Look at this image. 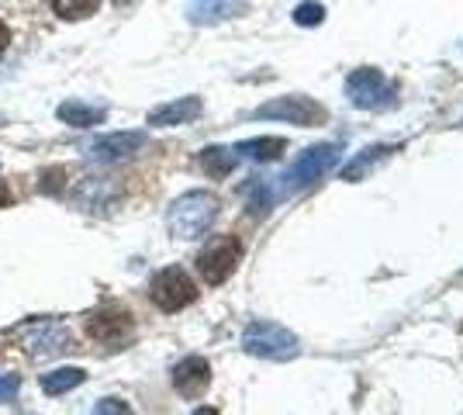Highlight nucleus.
<instances>
[{
  "instance_id": "obj_17",
  "label": "nucleus",
  "mask_w": 463,
  "mask_h": 415,
  "mask_svg": "<svg viewBox=\"0 0 463 415\" xmlns=\"http://www.w3.org/2000/svg\"><path fill=\"white\" fill-rule=\"evenodd\" d=\"M391 153H398L394 146H370V149H363L360 156H353L346 166H342V181H360L366 170H374L377 163H384Z\"/></svg>"
},
{
  "instance_id": "obj_6",
  "label": "nucleus",
  "mask_w": 463,
  "mask_h": 415,
  "mask_svg": "<svg viewBox=\"0 0 463 415\" xmlns=\"http://www.w3.org/2000/svg\"><path fill=\"white\" fill-rule=\"evenodd\" d=\"M346 90H349V101L363 107V111H377V107H391L394 104V87L384 80L381 70H374V66H363V70H353L349 80H346Z\"/></svg>"
},
{
  "instance_id": "obj_16",
  "label": "nucleus",
  "mask_w": 463,
  "mask_h": 415,
  "mask_svg": "<svg viewBox=\"0 0 463 415\" xmlns=\"http://www.w3.org/2000/svg\"><path fill=\"white\" fill-rule=\"evenodd\" d=\"M83 381H87L83 367H55L49 374H42V391L46 394H66V391L80 388Z\"/></svg>"
},
{
  "instance_id": "obj_18",
  "label": "nucleus",
  "mask_w": 463,
  "mask_h": 415,
  "mask_svg": "<svg viewBox=\"0 0 463 415\" xmlns=\"http://www.w3.org/2000/svg\"><path fill=\"white\" fill-rule=\"evenodd\" d=\"M235 163H239L235 149H225V146H207L205 153H201V170H205L207 177H215V181L229 177L232 170H235Z\"/></svg>"
},
{
  "instance_id": "obj_8",
  "label": "nucleus",
  "mask_w": 463,
  "mask_h": 415,
  "mask_svg": "<svg viewBox=\"0 0 463 415\" xmlns=\"http://www.w3.org/2000/svg\"><path fill=\"white\" fill-rule=\"evenodd\" d=\"M339 156H342V149H339L335 142L311 146V149H305L301 159L283 174V183H287V187H308V183L318 181L325 170H333L335 163H339Z\"/></svg>"
},
{
  "instance_id": "obj_15",
  "label": "nucleus",
  "mask_w": 463,
  "mask_h": 415,
  "mask_svg": "<svg viewBox=\"0 0 463 415\" xmlns=\"http://www.w3.org/2000/svg\"><path fill=\"white\" fill-rule=\"evenodd\" d=\"M283 149H287L283 139L263 135V139H246V142H239V146H235V156H246V159H253V163H270V159H277Z\"/></svg>"
},
{
  "instance_id": "obj_2",
  "label": "nucleus",
  "mask_w": 463,
  "mask_h": 415,
  "mask_svg": "<svg viewBox=\"0 0 463 415\" xmlns=\"http://www.w3.org/2000/svg\"><path fill=\"white\" fill-rule=\"evenodd\" d=\"M242 350L249 357H263V360H290V357H298L301 346H298V336L277 322H253L242 333Z\"/></svg>"
},
{
  "instance_id": "obj_27",
  "label": "nucleus",
  "mask_w": 463,
  "mask_h": 415,
  "mask_svg": "<svg viewBox=\"0 0 463 415\" xmlns=\"http://www.w3.org/2000/svg\"><path fill=\"white\" fill-rule=\"evenodd\" d=\"M114 4H118V7H129V4H135V0H114Z\"/></svg>"
},
{
  "instance_id": "obj_25",
  "label": "nucleus",
  "mask_w": 463,
  "mask_h": 415,
  "mask_svg": "<svg viewBox=\"0 0 463 415\" xmlns=\"http://www.w3.org/2000/svg\"><path fill=\"white\" fill-rule=\"evenodd\" d=\"M7 201H11V191H7V183L0 181V208L7 205Z\"/></svg>"
},
{
  "instance_id": "obj_5",
  "label": "nucleus",
  "mask_w": 463,
  "mask_h": 415,
  "mask_svg": "<svg viewBox=\"0 0 463 415\" xmlns=\"http://www.w3.org/2000/svg\"><path fill=\"white\" fill-rule=\"evenodd\" d=\"M257 118H277V122H287V125L311 129V125H325L329 111H325L318 101H311V97L290 94V97H277V101L257 107Z\"/></svg>"
},
{
  "instance_id": "obj_21",
  "label": "nucleus",
  "mask_w": 463,
  "mask_h": 415,
  "mask_svg": "<svg viewBox=\"0 0 463 415\" xmlns=\"http://www.w3.org/2000/svg\"><path fill=\"white\" fill-rule=\"evenodd\" d=\"M18 391H21V377H18V374H0V405L14 402Z\"/></svg>"
},
{
  "instance_id": "obj_26",
  "label": "nucleus",
  "mask_w": 463,
  "mask_h": 415,
  "mask_svg": "<svg viewBox=\"0 0 463 415\" xmlns=\"http://www.w3.org/2000/svg\"><path fill=\"white\" fill-rule=\"evenodd\" d=\"M194 415H218V412H215V409H207V405H205V409H194Z\"/></svg>"
},
{
  "instance_id": "obj_7",
  "label": "nucleus",
  "mask_w": 463,
  "mask_h": 415,
  "mask_svg": "<svg viewBox=\"0 0 463 415\" xmlns=\"http://www.w3.org/2000/svg\"><path fill=\"white\" fill-rule=\"evenodd\" d=\"M83 326H87V336L94 339V343H104V346H122L135 333L131 315L125 309H114V305H104V309L90 311Z\"/></svg>"
},
{
  "instance_id": "obj_23",
  "label": "nucleus",
  "mask_w": 463,
  "mask_h": 415,
  "mask_svg": "<svg viewBox=\"0 0 463 415\" xmlns=\"http://www.w3.org/2000/svg\"><path fill=\"white\" fill-rule=\"evenodd\" d=\"M63 181H66V170L63 166H55V170H46L42 174V194H52V191H63Z\"/></svg>"
},
{
  "instance_id": "obj_22",
  "label": "nucleus",
  "mask_w": 463,
  "mask_h": 415,
  "mask_svg": "<svg viewBox=\"0 0 463 415\" xmlns=\"http://www.w3.org/2000/svg\"><path fill=\"white\" fill-rule=\"evenodd\" d=\"M94 415H131V409L129 402H122V398H101L94 405Z\"/></svg>"
},
{
  "instance_id": "obj_20",
  "label": "nucleus",
  "mask_w": 463,
  "mask_h": 415,
  "mask_svg": "<svg viewBox=\"0 0 463 415\" xmlns=\"http://www.w3.org/2000/svg\"><path fill=\"white\" fill-rule=\"evenodd\" d=\"M322 21H325V7H322V4L305 0V4H298V7H294V25L311 28V25H322Z\"/></svg>"
},
{
  "instance_id": "obj_13",
  "label": "nucleus",
  "mask_w": 463,
  "mask_h": 415,
  "mask_svg": "<svg viewBox=\"0 0 463 415\" xmlns=\"http://www.w3.org/2000/svg\"><path fill=\"white\" fill-rule=\"evenodd\" d=\"M201 97H177L170 104H159L149 111V125H159V129H173V125H187L201 114Z\"/></svg>"
},
{
  "instance_id": "obj_19",
  "label": "nucleus",
  "mask_w": 463,
  "mask_h": 415,
  "mask_svg": "<svg viewBox=\"0 0 463 415\" xmlns=\"http://www.w3.org/2000/svg\"><path fill=\"white\" fill-rule=\"evenodd\" d=\"M101 0H52V11L63 18V21H83L90 14H97Z\"/></svg>"
},
{
  "instance_id": "obj_1",
  "label": "nucleus",
  "mask_w": 463,
  "mask_h": 415,
  "mask_svg": "<svg viewBox=\"0 0 463 415\" xmlns=\"http://www.w3.org/2000/svg\"><path fill=\"white\" fill-rule=\"evenodd\" d=\"M218 218V198L207 191H187L166 211V229L173 239H201Z\"/></svg>"
},
{
  "instance_id": "obj_9",
  "label": "nucleus",
  "mask_w": 463,
  "mask_h": 415,
  "mask_svg": "<svg viewBox=\"0 0 463 415\" xmlns=\"http://www.w3.org/2000/svg\"><path fill=\"white\" fill-rule=\"evenodd\" d=\"M142 146H146V135H142V131H111V135L94 139L87 156H90L94 163H122V159L139 153Z\"/></svg>"
},
{
  "instance_id": "obj_10",
  "label": "nucleus",
  "mask_w": 463,
  "mask_h": 415,
  "mask_svg": "<svg viewBox=\"0 0 463 415\" xmlns=\"http://www.w3.org/2000/svg\"><path fill=\"white\" fill-rule=\"evenodd\" d=\"M211 385V367H207L205 357H183L177 367H173V388L181 398H201Z\"/></svg>"
},
{
  "instance_id": "obj_24",
  "label": "nucleus",
  "mask_w": 463,
  "mask_h": 415,
  "mask_svg": "<svg viewBox=\"0 0 463 415\" xmlns=\"http://www.w3.org/2000/svg\"><path fill=\"white\" fill-rule=\"evenodd\" d=\"M7 46H11V31H7V25L0 21V55L7 52Z\"/></svg>"
},
{
  "instance_id": "obj_11",
  "label": "nucleus",
  "mask_w": 463,
  "mask_h": 415,
  "mask_svg": "<svg viewBox=\"0 0 463 415\" xmlns=\"http://www.w3.org/2000/svg\"><path fill=\"white\" fill-rule=\"evenodd\" d=\"M18 333H25V350L31 357H46V353H63V350H70V336H66V329L63 326H55V322H31L25 329H18Z\"/></svg>"
},
{
  "instance_id": "obj_12",
  "label": "nucleus",
  "mask_w": 463,
  "mask_h": 415,
  "mask_svg": "<svg viewBox=\"0 0 463 415\" xmlns=\"http://www.w3.org/2000/svg\"><path fill=\"white\" fill-rule=\"evenodd\" d=\"M242 11H246V0H190L187 18L194 25H218V21L239 18Z\"/></svg>"
},
{
  "instance_id": "obj_4",
  "label": "nucleus",
  "mask_w": 463,
  "mask_h": 415,
  "mask_svg": "<svg viewBox=\"0 0 463 415\" xmlns=\"http://www.w3.org/2000/svg\"><path fill=\"white\" fill-rule=\"evenodd\" d=\"M149 298H153V305L159 311H181L198 298V287H194V281L187 277V270H181V267H166V270H159L153 277Z\"/></svg>"
},
{
  "instance_id": "obj_14",
  "label": "nucleus",
  "mask_w": 463,
  "mask_h": 415,
  "mask_svg": "<svg viewBox=\"0 0 463 415\" xmlns=\"http://www.w3.org/2000/svg\"><path fill=\"white\" fill-rule=\"evenodd\" d=\"M59 122L70 125V129H94L107 118V107L101 104H87V101H63L55 107Z\"/></svg>"
},
{
  "instance_id": "obj_3",
  "label": "nucleus",
  "mask_w": 463,
  "mask_h": 415,
  "mask_svg": "<svg viewBox=\"0 0 463 415\" xmlns=\"http://www.w3.org/2000/svg\"><path fill=\"white\" fill-rule=\"evenodd\" d=\"M239 259H242V246H239V239H232V235H218V239H211L205 250H201V257H198V274L205 277V284H225L232 277V270L239 267Z\"/></svg>"
}]
</instances>
